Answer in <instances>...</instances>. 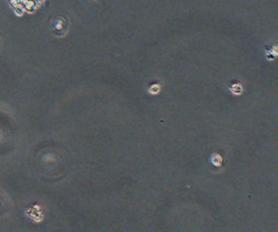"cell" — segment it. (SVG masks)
Here are the masks:
<instances>
[{
    "instance_id": "obj_1",
    "label": "cell",
    "mask_w": 278,
    "mask_h": 232,
    "mask_svg": "<svg viewBox=\"0 0 278 232\" xmlns=\"http://www.w3.org/2000/svg\"><path fill=\"white\" fill-rule=\"evenodd\" d=\"M210 161L213 165L216 166V167H220V166L222 165L223 158L222 156H220L219 153L214 152V153H213V154L210 156Z\"/></svg>"
}]
</instances>
